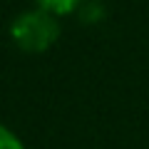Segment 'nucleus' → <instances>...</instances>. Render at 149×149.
I'll list each match as a JSON object with an SVG mask.
<instances>
[{
	"mask_svg": "<svg viewBox=\"0 0 149 149\" xmlns=\"http://www.w3.org/2000/svg\"><path fill=\"white\" fill-rule=\"evenodd\" d=\"M0 149H25V144L20 142L13 129H8L5 124H0Z\"/></svg>",
	"mask_w": 149,
	"mask_h": 149,
	"instance_id": "nucleus-3",
	"label": "nucleus"
},
{
	"mask_svg": "<svg viewBox=\"0 0 149 149\" xmlns=\"http://www.w3.org/2000/svg\"><path fill=\"white\" fill-rule=\"evenodd\" d=\"M82 0H35V8H42V10L52 13V15H70L80 8Z\"/></svg>",
	"mask_w": 149,
	"mask_h": 149,
	"instance_id": "nucleus-2",
	"label": "nucleus"
},
{
	"mask_svg": "<svg viewBox=\"0 0 149 149\" xmlns=\"http://www.w3.org/2000/svg\"><path fill=\"white\" fill-rule=\"evenodd\" d=\"M10 37L13 42L30 55H40L50 50L60 37V22L57 15L42 10V8H32L25 10L13 20L10 25Z\"/></svg>",
	"mask_w": 149,
	"mask_h": 149,
	"instance_id": "nucleus-1",
	"label": "nucleus"
}]
</instances>
